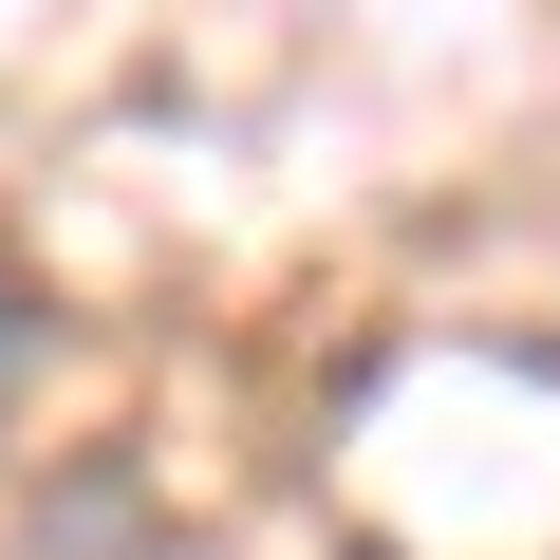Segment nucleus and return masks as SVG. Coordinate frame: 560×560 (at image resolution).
<instances>
[{
  "label": "nucleus",
  "instance_id": "f257e3e1",
  "mask_svg": "<svg viewBox=\"0 0 560 560\" xmlns=\"http://www.w3.org/2000/svg\"><path fill=\"white\" fill-rule=\"evenodd\" d=\"M20 393H38V300L0 280V411H20Z\"/></svg>",
  "mask_w": 560,
  "mask_h": 560
}]
</instances>
